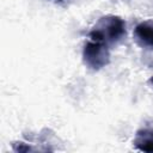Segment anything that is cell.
<instances>
[{
    "mask_svg": "<svg viewBox=\"0 0 153 153\" xmlns=\"http://www.w3.org/2000/svg\"><path fill=\"white\" fill-rule=\"evenodd\" d=\"M126 36V23L116 16L102 17L90 32L92 41L104 43L106 45L120 42Z\"/></svg>",
    "mask_w": 153,
    "mask_h": 153,
    "instance_id": "1",
    "label": "cell"
},
{
    "mask_svg": "<svg viewBox=\"0 0 153 153\" xmlns=\"http://www.w3.org/2000/svg\"><path fill=\"white\" fill-rule=\"evenodd\" d=\"M84 63L92 71H99L110 62V53L108 45L100 42L90 41L84 45Z\"/></svg>",
    "mask_w": 153,
    "mask_h": 153,
    "instance_id": "2",
    "label": "cell"
},
{
    "mask_svg": "<svg viewBox=\"0 0 153 153\" xmlns=\"http://www.w3.org/2000/svg\"><path fill=\"white\" fill-rule=\"evenodd\" d=\"M133 143L141 152L153 153V128H143L137 130Z\"/></svg>",
    "mask_w": 153,
    "mask_h": 153,
    "instance_id": "3",
    "label": "cell"
},
{
    "mask_svg": "<svg viewBox=\"0 0 153 153\" xmlns=\"http://www.w3.org/2000/svg\"><path fill=\"white\" fill-rule=\"evenodd\" d=\"M134 35L140 45L148 49H153V24L140 23L139 25H136Z\"/></svg>",
    "mask_w": 153,
    "mask_h": 153,
    "instance_id": "4",
    "label": "cell"
},
{
    "mask_svg": "<svg viewBox=\"0 0 153 153\" xmlns=\"http://www.w3.org/2000/svg\"><path fill=\"white\" fill-rule=\"evenodd\" d=\"M149 84H151V85H152V86H153V76H152V78H151V79H149Z\"/></svg>",
    "mask_w": 153,
    "mask_h": 153,
    "instance_id": "5",
    "label": "cell"
}]
</instances>
